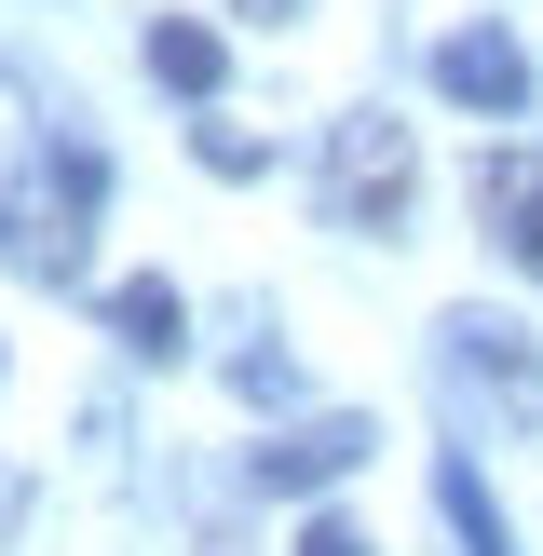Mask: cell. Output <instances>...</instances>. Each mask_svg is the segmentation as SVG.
I'll list each match as a JSON object with an SVG mask.
<instances>
[{
    "mask_svg": "<svg viewBox=\"0 0 543 556\" xmlns=\"http://www.w3.org/2000/svg\"><path fill=\"white\" fill-rule=\"evenodd\" d=\"M407 190H421V150H407L394 109H353V123H326V217L340 231H407Z\"/></svg>",
    "mask_w": 543,
    "mask_h": 556,
    "instance_id": "cell-1",
    "label": "cell"
},
{
    "mask_svg": "<svg viewBox=\"0 0 543 556\" xmlns=\"http://www.w3.org/2000/svg\"><path fill=\"white\" fill-rule=\"evenodd\" d=\"M96 190H109V163L81 150V136H54L41 177H27V204H14V258L41 271V286H81V258H96Z\"/></svg>",
    "mask_w": 543,
    "mask_h": 556,
    "instance_id": "cell-2",
    "label": "cell"
},
{
    "mask_svg": "<svg viewBox=\"0 0 543 556\" xmlns=\"http://www.w3.org/2000/svg\"><path fill=\"white\" fill-rule=\"evenodd\" d=\"M367 448H380V421H353V407H326V421H286V434H272L258 462H244V476H258L272 503H313V489H340V476H353Z\"/></svg>",
    "mask_w": 543,
    "mask_h": 556,
    "instance_id": "cell-3",
    "label": "cell"
},
{
    "mask_svg": "<svg viewBox=\"0 0 543 556\" xmlns=\"http://www.w3.org/2000/svg\"><path fill=\"white\" fill-rule=\"evenodd\" d=\"M449 380H462V394H489L516 434H543V367H530V340H516V326L462 313V326H449Z\"/></svg>",
    "mask_w": 543,
    "mask_h": 556,
    "instance_id": "cell-4",
    "label": "cell"
},
{
    "mask_svg": "<svg viewBox=\"0 0 543 556\" xmlns=\"http://www.w3.org/2000/svg\"><path fill=\"white\" fill-rule=\"evenodd\" d=\"M434 96L449 109H530V54H516L503 27H449V41H434Z\"/></svg>",
    "mask_w": 543,
    "mask_h": 556,
    "instance_id": "cell-5",
    "label": "cell"
},
{
    "mask_svg": "<svg viewBox=\"0 0 543 556\" xmlns=\"http://www.w3.org/2000/svg\"><path fill=\"white\" fill-rule=\"evenodd\" d=\"M476 217L503 231L516 271H543V150H476Z\"/></svg>",
    "mask_w": 543,
    "mask_h": 556,
    "instance_id": "cell-6",
    "label": "cell"
},
{
    "mask_svg": "<svg viewBox=\"0 0 543 556\" xmlns=\"http://www.w3.org/2000/svg\"><path fill=\"white\" fill-rule=\"evenodd\" d=\"M109 340H123L136 367H177L190 353V299L163 286V271H123V286H109Z\"/></svg>",
    "mask_w": 543,
    "mask_h": 556,
    "instance_id": "cell-7",
    "label": "cell"
},
{
    "mask_svg": "<svg viewBox=\"0 0 543 556\" xmlns=\"http://www.w3.org/2000/svg\"><path fill=\"white\" fill-rule=\"evenodd\" d=\"M150 81L217 96V27H204V14H150Z\"/></svg>",
    "mask_w": 543,
    "mask_h": 556,
    "instance_id": "cell-8",
    "label": "cell"
},
{
    "mask_svg": "<svg viewBox=\"0 0 543 556\" xmlns=\"http://www.w3.org/2000/svg\"><path fill=\"white\" fill-rule=\"evenodd\" d=\"M434 503H449V530H462V556H516L503 543V503L476 489V462H434Z\"/></svg>",
    "mask_w": 543,
    "mask_h": 556,
    "instance_id": "cell-9",
    "label": "cell"
},
{
    "mask_svg": "<svg viewBox=\"0 0 543 556\" xmlns=\"http://www.w3.org/2000/svg\"><path fill=\"white\" fill-rule=\"evenodd\" d=\"M190 150H204L217 177H258V163H272V150H258V123H231V109H204V136H190Z\"/></svg>",
    "mask_w": 543,
    "mask_h": 556,
    "instance_id": "cell-10",
    "label": "cell"
},
{
    "mask_svg": "<svg viewBox=\"0 0 543 556\" xmlns=\"http://www.w3.org/2000/svg\"><path fill=\"white\" fill-rule=\"evenodd\" d=\"M231 394H244V407H286L299 367H286V353H231Z\"/></svg>",
    "mask_w": 543,
    "mask_h": 556,
    "instance_id": "cell-11",
    "label": "cell"
},
{
    "mask_svg": "<svg viewBox=\"0 0 543 556\" xmlns=\"http://www.w3.org/2000/svg\"><path fill=\"white\" fill-rule=\"evenodd\" d=\"M299 556H367V530L353 516H299Z\"/></svg>",
    "mask_w": 543,
    "mask_h": 556,
    "instance_id": "cell-12",
    "label": "cell"
},
{
    "mask_svg": "<svg viewBox=\"0 0 543 556\" xmlns=\"http://www.w3.org/2000/svg\"><path fill=\"white\" fill-rule=\"evenodd\" d=\"M231 14H244V27H286V14H299V0H231Z\"/></svg>",
    "mask_w": 543,
    "mask_h": 556,
    "instance_id": "cell-13",
    "label": "cell"
},
{
    "mask_svg": "<svg viewBox=\"0 0 543 556\" xmlns=\"http://www.w3.org/2000/svg\"><path fill=\"white\" fill-rule=\"evenodd\" d=\"M14 503H27V476H14V462H0V516H14Z\"/></svg>",
    "mask_w": 543,
    "mask_h": 556,
    "instance_id": "cell-14",
    "label": "cell"
}]
</instances>
